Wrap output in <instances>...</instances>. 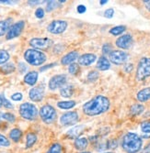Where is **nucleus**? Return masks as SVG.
Listing matches in <instances>:
<instances>
[{
	"label": "nucleus",
	"instance_id": "obj_27",
	"mask_svg": "<svg viewBox=\"0 0 150 153\" xmlns=\"http://www.w3.org/2000/svg\"><path fill=\"white\" fill-rule=\"evenodd\" d=\"M60 94H61L62 96L68 98V97H70L73 94V88L70 85H64V87L61 88Z\"/></svg>",
	"mask_w": 150,
	"mask_h": 153
},
{
	"label": "nucleus",
	"instance_id": "obj_53",
	"mask_svg": "<svg viewBox=\"0 0 150 153\" xmlns=\"http://www.w3.org/2000/svg\"><path fill=\"white\" fill-rule=\"evenodd\" d=\"M105 153H112V152H105Z\"/></svg>",
	"mask_w": 150,
	"mask_h": 153
},
{
	"label": "nucleus",
	"instance_id": "obj_18",
	"mask_svg": "<svg viewBox=\"0 0 150 153\" xmlns=\"http://www.w3.org/2000/svg\"><path fill=\"white\" fill-rule=\"evenodd\" d=\"M111 67V62L109 61L106 57L104 56H101L100 57L98 62H97V68L100 71H106V70H109Z\"/></svg>",
	"mask_w": 150,
	"mask_h": 153
},
{
	"label": "nucleus",
	"instance_id": "obj_29",
	"mask_svg": "<svg viewBox=\"0 0 150 153\" xmlns=\"http://www.w3.org/2000/svg\"><path fill=\"white\" fill-rule=\"evenodd\" d=\"M0 70H1V72L5 74H9L15 71V66L13 63H7L1 67Z\"/></svg>",
	"mask_w": 150,
	"mask_h": 153
},
{
	"label": "nucleus",
	"instance_id": "obj_7",
	"mask_svg": "<svg viewBox=\"0 0 150 153\" xmlns=\"http://www.w3.org/2000/svg\"><path fill=\"white\" fill-rule=\"evenodd\" d=\"M67 27V22L64 20H53L52 21L47 30L52 34H61L63 33Z\"/></svg>",
	"mask_w": 150,
	"mask_h": 153
},
{
	"label": "nucleus",
	"instance_id": "obj_41",
	"mask_svg": "<svg viewBox=\"0 0 150 153\" xmlns=\"http://www.w3.org/2000/svg\"><path fill=\"white\" fill-rule=\"evenodd\" d=\"M11 99L14 101H20L22 99V94L20 93H15L14 94L11 95Z\"/></svg>",
	"mask_w": 150,
	"mask_h": 153
},
{
	"label": "nucleus",
	"instance_id": "obj_40",
	"mask_svg": "<svg viewBox=\"0 0 150 153\" xmlns=\"http://www.w3.org/2000/svg\"><path fill=\"white\" fill-rule=\"evenodd\" d=\"M35 16L38 18V19H43L44 17V10L43 8H37L36 11H35Z\"/></svg>",
	"mask_w": 150,
	"mask_h": 153
},
{
	"label": "nucleus",
	"instance_id": "obj_15",
	"mask_svg": "<svg viewBox=\"0 0 150 153\" xmlns=\"http://www.w3.org/2000/svg\"><path fill=\"white\" fill-rule=\"evenodd\" d=\"M96 59H97V57L95 54L86 53V54L81 55V56L78 58V62H79V64L83 65V66H88L96 61Z\"/></svg>",
	"mask_w": 150,
	"mask_h": 153
},
{
	"label": "nucleus",
	"instance_id": "obj_28",
	"mask_svg": "<svg viewBox=\"0 0 150 153\" xmlns=\"http://www.w3.org/2000/svg\"><path fill=\"white\" fill-rule=\"evenodd\" d=\"M144 109H145V107H144L143 105L135 104V105H133L131 106L130 111H131V113H132L133 115H140V114L143 112V111H144Z\"/></svg>",
	"mask_w": 150,
	"mask_h": 153
},
{
	"label": "nucleus",
	"instance_id": "obj_42",
	"mask_svg": "<svg viewBox=\"0 0 150 153\" xmlns=\"http://www.w3.org/2000/svg\"><path fill=\"white\" fill-rule=\"evenodd\" d=\"M133 68H134V65L132 63H127L124 65V70L126 72V73H131L133 71Z\"/></svg>",
	"mask_w": 150,
	"mask_h": 153
},
{
	"label": "nucleus",
	"instance_id": "obj_34",
	"mask_svg": "<svg viewBox=\"0 0 150 153\" xmlns=\"http://www.w3.org/2000/svg\"><path fill=\"white\" fill-rule=\"evenodd\" d=\"M99 78V73L97 71H91L88 74V80L89 82H95Z\"/></svg>",
	"mask_w": 150,
	"mask_h": 153
},
{
	"label": "nucleus",
	"instance_id": "obj_6",
	"mask_svg": "<svg viewBox=\"0 0 150 153\" xmlns=\"http://www.w3.org/2000/svg\"><path fill=\"white\" fill-rule=\"evenodd\" d=\"M40 117L42 120L46 124H52L56 121L57 114L56 111L52 105H45L40 109Z\"/></svg>",
	"mask_w": 150,
	"mask_h": 153
},
{
	"label": "nucleus",
	"instance_id": "obj_50",
	"mask_svg": "<svg viewBox=\"0 0 150 153\" xmlns=\"http://www.w3.org/2000/svg\"><path fill=\"white\" fill-rule=\"evenodd\" d=\"M3 105V98H2V96L0 95V107H1Z\"/></svg>",
	"mask_w": 150,
	"mask_h": 153
},
{
	"label": "nucleus",
	"instance_id": "obj_26",
	"mask_svg": "<svg viewBox=\"0 0 150 153\" xmlns=\"http://www.w3.org/2000/svg\"><path fill=\"white\" fill-rule=\"evenodd\" d=\"M76 105L75 101H61L57 103V106L61 109H70Z\"/></svg>",
	"mask_w": 150,
	"mask_h": 153
},
{
	"label": "nucleus",
	"instance_id": "obj_13",
	"mask_svg": "<svg viewBox=\"0 0 150 153\" xmlns=\"http://www.w3.org/2000/svg\"><path fill=\"white\" fill-rule=\"evenodd\" d=\"M133 45V37L130 34L122 35V37L118 38L116 40V46L120 49L127 50L130 49Z\"/></svg>",
	"mask_w": 150,
	"mask_h": 153
},
{
	"label": "nucleus",
	"instance_id": "obj_5",
	"mask_svg": "<svg viewBox=\"0 0 150 153\" xmlns=\"http://www.w3.org/2000/svg\"><path fill=\"white\" fill-rule=\"evenodd\" d=\"M20 114L27 120H34L38 116V110L34 105L31 103H24L20 106Z\"/></svg>",
	"mask_w": 150,
	"mask_h": 153
},
{
	"label": "nucleus",
	"instance_id": "obj_9",
	"mask_svg": "<svg viewBox=\"0 0 150 153\" xmlns=\"http://www.w3.org/2000/svg\"><path fill=\"white\" fill-rule=\"evenodd\" d=\"M78 117V114L75 112V111H73V112H67L62 115V117H60V123L65 127L73 126V125L77 123Z\"/></svg>",
	"mask_w": 150,
	"mask_h": 153
},
{
	"label": "nucleus",
	"instance_id": "obj_12",
	"mask_svg": "<svg viewBox=\"0 0 150 153\" xmlns=\"http://www.w3.org/2000/svg\"><path fill=\"white\" fill-rule=\"evenodd\" d=\"M65 82H66V76L65 75H63V74L54 75L49 81V88L51 90H56V89L60 88L63 85H64Z\"/></svg>",
	"mask_w": 150,
	"mask_h": 153
},
{
	"label": "nucleus",
	"instance_id": "obj_30",
	"mask_svg": "<svg viewBox=\"0 0 150 153\" xmlns=\"http://www.w3.org/2000/svg\"><path fill=\"white\" fill-rule=\"evenodd\" d=\"M126 30V27L125 26H116L112 29L110 30V33L112 35H114V36H118L120 34H122L124 31H125Z\"/></svg>",
	"mask_w": 150,
	"mask_h": 153
},
{
	"label": "nucleus",
	"instance_id": "obj_31",
	"mask_svg": "<svg viewBox=\"0 0 150 153\" xmlns=\"http://www.w3.org/2000/svg\"><path fill=\"white\" fill-rule=\"evenodd\" d=\"M62 150H63V148L59 143H54L50 147L47 153H62Z\"/></svg>",
	"mask_w": 150,
	"mask_h": 153
},
{
	"label": "nucleus",
	"instance_id": "obj_38",
	"mask_svg": "<svg viewBox=\"0 0 150 153\" xmlns=\"http://www.w3.org/2000/svg\"><path fill=\"white\" fill-rule=\"evenodd\" d=\"M112 51V45L110 43H106V44L103 45V47H102V52L104 54H108V53L110 54Z\"/></svg>",
	"mask_w": 150,
	"mask_h": 153
},
{
	"label": "nucleus",
	"instance_id": "obj_1",
	"mask_svg": "<svg viewBox=\"0 0 150 153\" xmlns=\"http://www.w3.org/2000/svg\"><path fill=\"white\" fill-rule=\"evenodd\" d=\"M110 100L103 95H98L83 105V112L90 117L103 114L110 108Z\"/></svg>",
	"mask_w": 150,
	"mask_h": 153
},
{
	"label": "nucleus",
	"instance_id": "obj_10",
	"mask_svg": "<svg viewBox=\"0 0 150 153\" xmlns=\"http://www.w3.org/2000/svg\"><path fill=\"white\" fill-rule=\"evenodd\" d=\"M109 55H110V61L117 65L124 63L128 59L127 53L122 51H112Z\"/></svg>",
	"mask_w": 150,
	"mask_h": 153
},
{
	"label": "nucleus",
	"instance_id": "obj_33",
	"mask_svg": "<svg viewBox=\"0 0 150 153\" xmlns=\"http://www.w3.org/2000/svg\"><path fill=\"white\" fill-rule=\"evenodd\" d=\"M58 6H59V4L56 1H48L47 6H46V9H47L48 12H51L53 9H56Z\"/></svg>",
	"mask_w": 150,
	"mask_h": 153
},
{
	"label": "nucleus",
	"instance_id": "obj_23",
	"mask_svg": "<svg viewBox=\"0 0 150 153\" xmlns=\"http://www.w3.org/2000/svg\"><path fill=\"white\" fill-rule=\"evenodd\" d=\"M141 131L142 136L145 138H150V120H146L141 123Z\"/></svg>",
	"mask_w": 150,
	"mask_h": 153
},
{
	"label": "nucleus",
	"instance_id": "obj_17",
	"mask_svg": "<svg viewBox=\"0 0 150 153\" xmlns=\"http://www.w3.org/2000/svg\"><path fill=\"white\" fill-rule=\"evenodd\" d=\"M136 98L139 102H146L150 99V87L144 88L140 90L137 94H136Z\"/></svg>",
	"mask_w": 150,
	"mask_h": 153
},
{
	"label": "nucleus",
	"instance_id": "obj_20",
	"mask_svg": "<svg viewBox=\"0 0 150 153\" xmlns=\"http://www.w3.org/2000/svg\"><path fill=\"white\" fill-rule=\"evenodd\" d=\"M11 22H12L11 19H8L0 21V36H4L6 33L8 34L9 29L11 27H10Z\"/></svg>",
	"mask_w": 150,
	"mask_h": 153
},
{
	"label": "nucleus",
	"instance_id": "obj_32",
	"mask_svg": "<svg viewBox=\"0 0 150 153\" xmlns=\"http://www.w3.org/2000/svg\"><path fill=\"white\" fill-rule=\"evenodd\" d=\"M9 60V54L5 50H0V64H3Z\"/></svg>",
	"mask_w": 150,
	"mask_h": 153
},
{
	"label": "nucleus",
	"instance_id": "obj_43",
	"mask_svg": "<svg viewBox=\"0 0 150 153\" xmlns=\"http://www.w3.org/2000/svg\"><path fill=\"white\" fill-rule=\"evenodd\" d=\"M3 105L6 107V108H13V105H12V104L8 100V99H6V98H4L3 97Z\"/></svg>",
	"mask_w": 150,
	"mask_h": 153
},
{
	"label": "nucleus",
	"instance_id": "obj_24",
	"mask_svg": "<svg viewBox=\"0 0 150 153\" xmlns=\"http://www.w3.org/2000/svg\"><path fill=\"white\" fill-rule=\"evenodd\" d=\"M37 141V136L34 133H29L26 137V148H32Z\"/></svg>",
	"mask_w": 150,
	"mask_h": 153
},
{
	"label": "nucleus",
	"instance_id": "obj_51",
	"mask_svg": "<svg viewBox=\"0 0 150 153\" xmlns=\"http://www.w3.org/2000/svg\"><path fill=\"white\" fill-rule=\"evenodd\" d=\"M108 1H107V0H101V1H100V5H104V4H106Z\"/></svg>",
	"mask_w": 150,
	"mask_h": 153
},
{
	"label": "nucleus",
	"instance_id": "obj_2",
	"mask_svg": "<svg viewBox=\"0 0 150 153\" xmlns=\"http://www.w3.org/2000/svg\"><path fill=\"white\" fill-rule=\"evenodd\" d=\"M143 145L142 138L135 133H127L122 137V147L127 153H137Z\"/></svg>",
	"mask_w": 150,
	"mask_h": 153
},
{
	"label": "nucleus",
	"instance_id": "obj_45",
	"mask_svg": "<svg viewBox=\"0 0 150 153\" xmlns=\"http://www.w3.org/2000/svg\"><path fill=\"white\" fill-rule=\"evenodd\" d=\"M144 4L146 9L150 12V0H146V1H144Z\"/></svg>",
	"mask_w": 150,
	"mask_h": 153
},
{
	"label": "nucleus",
	"instance_id": "obj_8",
	"mask_svg": "<svg viewBox=\"0 0 150 153\" xmlns=\"http://www.w3.org/2000/svg\"><path fill=\"white\" fill-rule=\"evenodd\" d=\"M30 44L35 49L45 50L52 45V41L48 38H34L30 40Z\"/></svg>",
	"mask_w": 150,
	"mask_h": 153
},
{
	"label": "nucleus",
	"instance_id": "obj_35",
	"mask_svg": "<svg viewBox=\"0 0 150 153\" xmlns=\"http://www.w3.org/2000/svg\"><path fill=\"white\" fill-rule=\"evenodd\" d=\"M1 117H2L3 119L7 120V121H8V122H11V123H13V122L15 121V119H16L15 116L13 115V114H11V113H5V114H2Z\"/></svg>",
	"mask_w": 150,
	"mask_h": 153
},
{
	"label": "nucleus",
	"instance_id": "obj_22",
	"mask_svg": "<svg viewBox=\"0 0 150 153\" xmlns=\"http://www.w3.org/2000/svg\"><path fill=\"white\" fill-rule=\"evenodd\" d=\"M84 126H77V127H74L72 128L69 131L67 132V136L69 137L70 138H76L78 137V136L81 135V133H82L83 129H84Z\"/></svg>",
	"mask_w": 150,
	"mask_h": 153
},
{
	"label": "nucleus",
	"instance_id": "obj_49",
	"mask_svg": "<svg viewBox=\"0 0 150 153\" xmlns=\"http://www.w3.org/2000/svg\"><path fill=\"white\" fill-rule=\"evenodd\" d=\"M43 3L42 1H29V4L30 5H37V4H40Z\"/></svg>",
	"mask_w": 150,
	"mask_h": 153
},
{
	"label": "nucleus",
	"instance_id": "obj_11",
	"mask_svg": "<svg viewBox=\"0 0 150 153\" xmlns=\"http://www.w3.org/2000/svg\"><path fill=\"white\" fill-rule=\"evenodd\" d=\"M24 26H25V22L22 20L13 24L7 34V39H12L14 38L19 37L24 29Z\"/></svg>",
	"mask_w": 150,
	"mask_h": 153
},
{
	"label": "nucleus",
	"instance_id": "obj_48",
	"mask_svg": "<svg viewBox=\"0 0 150 153\" xmlns=\"http://www.w3.org/2000/svg\"><path fill=\"white\" fill-rule=\"evenodd\" d=\"M56 64H53V63H52V64H49V65H46V66H44V67H43V68H40V71H44V70H46V69H49V68H51V67H52V66H54Z\"/></svg>",
	"mask_w": 150,
	"mask_h": 153
},
{
	"label": "nucleus",
	"instance_id": "obj_4",
	"mask_svg": "<svg viewBox=\"0 0 150 153\" xmlns=\"http://www.w3.org/2000/svg\"><path fill=\"white\" fill-rule=\"evenodd\" d=\"M148 77H150V58H143L136 69V80L143 81Z\"/></svg>",
	"mask_w": 150,
	"mask_h": 153
},
{
	"label": "nucleus",
	"instance_id": "obj_39",
	"mask_svg": "<svg viewBox=\"0 0 150 153\" xmlns=\"http://www.w3.org/2000/svg\"><path fill=\"white\" fill-rule=\"evenodd\" d=\"M114 15V10L112 8H109V9H106L105 12H104V17L107 18V19H112Z\"/></svg>",
	"mask_w": 150,
	"mask_h": 153
},
{
	"label": "nucleus",
	"instance_id": "obj_25",
	"mask_svg": "<svg viewBox=\"0 0 150 153\" xmlns=\"http://www.w3.org/2000/svg\"><path fill=\"white\" fill-rule=\"evenodd\" d=\"M22 137V132L21 130H20L19 128H14V129H12L9 133V137L11 138V140L13 141H15V142H18L20 141V140L21 138Z\"/></svg>",
	"mask_w": 150,
	"mask_h": 153
},
{
	"label": "nucleus",
	"instance_id": "obj_44",
	"mask_svg": "<svg viewBox=\"0 0 150 153\" xmlns=\"http://www.w3.org/2000/svg\"><path fill=\"white\" fill-rule=\"evenodd\" d=\"M86 10H87V7H86L84 5H79V6L77 7V12H78V13H80V14L85 13V12H86Z\"/></svg>",
	"mask_w": 150,
	"mask_h": 153
},
{
	"label": "nucleus",
	"instance_id": "obj_52",
	"mask_svg": "<svg viewBox=\"0 0 150 153\" xmlns=\"http://www.w3.org/2000/svg\"><path fill=\"white\" fill-rule=\"evenodd\" d=\"M81 153H90V152H88V151H84V152H81Z\"/></svg>",
	"mask_w": 150,
	"mask_h": 153
},
{
	"label": "nucleus",
	"instance_id": "obj_46",
	"mask_svg": "<svg viewBox=\"0 0 150 153\" xmlns=\"http://www.w3.org/2000/svg\"><path fill=\"white\" fill-rule=\"evenodd\" d=\"M13 2H16V1H10V0H0V4H8V5H11V4H13Z\"/></svg>",
	"mask_w": 150,
	"mask_h": 153
},
{
	"label": "nucleus",
	"instance_id": "obj_36",
	"mask_svg": "<svg viewBox=\"0 0 150 153\" xmlns=\"http://www.w3.org/2000/svg\"><path fill=\"white\" fill-rule=\"evenodd\" d=\"M79 71V66L76 63H72L69 65V68H68V72H69L71 74H76L77 72Z\"/></svg>",
	"mask_w": 150,
	"mask_h": 153
},
{
	"label": "nucleus",
	"instance_id": "obj_37",
	"mask_svg": "<svg viewBox=\"0 0 150 153\" xmlns=\"http://www.w3.org/2000/svg\"><path fill=\"white\" fill-rule=\"evenodd\" d=\"M10 145V142L8 138L0 134V147H8Z\"/></svg>",
	"mask_w": 150,
	"mask_h": 153
},
{
	"label": "nucleus",
	"instance_id": "obj_21",
	"mask_svg": "<svg viewBox=\"0 0 150 153\" xmlns=\"http://www.w3.org/2000/svg\"><path fill=\"white\" fill-rule=\"evenodd\" d=\"M88 145V138H86V137L76 138V140H75V143H74V146L77 150L86 149Z\"/></svg>",
	"mask_w": 150,
	"mask_h": 153
},
{
	"label": "nucleus",
	"instance_id": "obj_3",
	"mask_svg": "<svg viewBox=\"0 0 150 153\" xmlns=\"http://www.w3.org/2000/svg\"><path fill=\"white\" fill-rule=\"evenodd\" d=\"M24 59L27 62L33 66H39L46 61V56L42 51L35 49H29L24 53Z\"/></svg>",
	"mask_w": 150,
	"mask_h": 153
},
{
	"label": "nucleus",
	"instance_id": "obj_19",
	"mask_svg": "<svg viewBox=\"0 0 150 153\" xmlns=\"http://www.w3.org/2000/svg\"><path fill=\"white\" fill-rule=\"evenodd\" d=\"M38 80V73L37 72H30L24 77V82L29 85H34Z\"/></svg>",
	"mask_w": 150,
	"mask_h": 153
},
{
	"label": "nucleus",
	"instance_id": "obj_47",
	"mask_svg": "<svg viewBox=\"0 0 150 153\" xmlns=\"http://www.w3.org/2000/svg\"><path fill=\"white\" fill-rule=\"evenodd\" d=\"M142 153H150V143L143 149Z\"/></svg>",
	"mask_w": 150,
	"mask_h": 153
},
{
	"label": "nucleus",
	"instance_id": "obj_16",
	"mask_svg": "<svg viewBox=\"0 0 150 153\" xmlns=\"http://www.w3.org/2000/svg\"><path fill=\"white\" fill-rule=\"evenodd\" d=\"M77 58H78V52L74 51H71L69 53H67L66 55H64L61 60V62L64 65L72 64Z\"/></svg>",
	"mask_w": 150,
	"mask_h": 153
},
{
	"label": "nucleus",
	"instance_id": "obj_14",
	"mask_svg": "<svg viewBox=\"0 0 150 153\" xmlns=\"http://www.w3.org/2000/svg\"><path fill=\"white\" fill-rule=\"evenodd\" d=\"M30 98L34 101V102H40L42 101L44 96V90L40 87V86H37V87H34L32 88L31 91H30Z\"/></svg>",
	"mask_w": 150,
	"mask_h": 153
}]
</instances>
